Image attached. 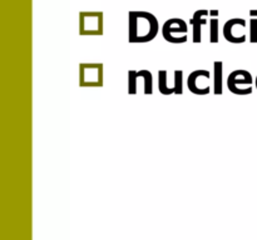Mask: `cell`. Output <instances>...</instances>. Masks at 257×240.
Instances as JSON below:
<instances>
[{"label": "cell", "mask_w": 257, "mask_h": 240, "mask_svg": "<svg viewBox=\"0 0 257 240\" xmlns=\"http://www.w3.org/2000/svg\"><path fill=\"white\" fill-rule=\"evenodd\" d=\"M159 24L152 13L132 10L128 13V41L133 44L150 43L158 35Z\"/></svg>", "instance_id": "obj_1"}, {"label": "cell", "mask_w": 257, "mask_h": 240, "mask_svg": "<svg viewBox=\"0 0 257 240\" xmlns=\"http://www.w3.org/2000/svg\"><path fill=\"white\" fill-rule=\"evenodd\" d=\"M104 16L102 11H82L79 13V34L84 37L103 35Z\"/></svg>", "instance_id": "obj_2"}, {"label": "cell", "mask_w": 257, "mask_h": 240, "mask_svg": "<svg viewBox=\"0 0 257 240\" xmlns=\"http://www.w3.org/2000/svg\"><path fill=\"white\" fill-rule=\"evenodd\" d=\"M104 67L101 63H84L79 65V85L84 88L103 86Z\"/></svg>", "instance_id": "obj_3"}, {"label": "cell", "mask_w": 257, "mask_h": 240, "mask_svg": "<svg viewBox=\"0 0 257 240\" xmlns=\"http://www.w3.org/2000/svg\"><path fill=\"white\" fill-rule=\"evenodd\" d=\"M162 35L168 43L183 44L188 40V27L183 19H168L162 27Z\"/></svg>", "instance_id": "obj_4"}, {"label": "cell", "mask_w": 257, "mask_h": 240, "mask_svg": "<svg viewBox=\"0 0 257 240\" xmlns=\"http://www.w3.org/2000/svg\"><path fill=\"white\" fill-rule=\"evenodd\" d=\"M254 78L247 70H233L227 78V89L236 95H249L252 93Z\"/></svg>", "instance_id": "obj_5"}, {"label": "cell", "mask_w": 257, "mask_h": 240, "mask_svg": "<svg viewBox=\"0 0 257 240\" xmlns=\"http://www.w3.org/2000/svg\"><path fill=\"white\" fill-rule=\"evenodd\" d=\"M158 90L163 95H171L177 94L182 95L183 94V72L182 70H176L173 73V84L169 85L168 83V73L166 70H159L158 72Z\"/></svg>", "instance_id": "obj_6"}, {"label": "cell", "mask_w": 257, "mask_h": 240, "mask_svg": "<svg viewBox=\"0 0 257 240\" xmlns=\"http://www.w3.org/2000/svg\"><path fill=\"white\" fill-rule=\"evenodd\" d=\"M211 73L208 70H195L188 75L187 88L196 95H207L211 91Z\"/></svg>", "instance_id": "obj_7"}, {"label": "cell", "mask_w": 257, "mask_h": 240, "mask_svg": "<svg viewBox=\"0 0 257 240\" xmlns=\"http://www.w3.org/2000/svg\"><path fill=\"white\" fill-rule=\"evenodd\" d=\"M246 20L242 18L230 19L223 25V37L228 43L242 44L246 41Z\"/></svg>", "instance_id": "obj_8"}, {"label": "cell", "mask_w": 257, "mask_h": 240, "mask_svg": "<svg viewBox=\"0 0 257 240\" xmlns=\"http://www.w3.org/2000/svg\"><path fill=\"white\" fill-rule=\"evenodd\" d=\"M142 79L145 81V94L152 95L153 94V77L150 70H129L128 72V94L134 95L137 94V81Z\"/></svg>", "instance_id": "obj_9"}, {"label": "cell", "mask_w": 257, "mask_h": 240, "mask_svg": "<svg viewBox=\"0 0 257 240\" xmlns=\"http://www.w3.org/2000/svg\"><path fill=\"white\" fill-rule=\"evenodd\" d=\"M209 11L207 9L196 10L192 18L190 19V24L192 25V41L195 44H200L202 41V27L207 24V16Z\"/></svg>", "instance_id": "obj_10"}, {"label": "cell", "mask_w": 257, "mask_h": 240, "mask_svg": "<svg viewBox=\"0 0 257 240\" xmlns=\"http://www.w3.org/2000/svg\"><path fill=\"white\" fill-rule=\"evenodd\" d=\"M213 93L214 95L223 93V63L221 60L213 63Z\"/></svg>", "instance_id": "obj_11"}, {"label": "cell", "mask_w": 257, "mask_h": 240, "mask_svg": "<svg viewBox=\"0 0 257 240\" xmlns=\"http://www.w3.org/2000/svg\"><path fill=\"white\" fill-rule=\"evenodd\" d=\"M211 14V20H209V43L216 44L220 40V23H218V10L213 9L209 11Z\"/></svg>", "instance_id": "obj_12"}, {"label": "cell", "mask_w": 257, "mask_h": 240, "mask_svg": "<svg viewBox=\"0 0 257 240\" xmlns=\"http://www.w3.org/2000/svg\"><path fill=\"white\" fill-rule=\"evenodd\" d=\"M250 41L252 44L257 43V10L250 11Z\"/></svg>", "instance_id": "obj_13"}, {"label": "cell", "mask_w": 257, "mask_h": 240, "mask_svg": "<svg viewBox=\"0 0 257 240\" xmlns=\"http://www.w3.org/2000/svg\"><path fill=\"white\" fill-rule=\"evenodd\" d=\"M255 86H256V89H257V77H256V79H255Z\"/></svg>", "instance_id": "obj_14"}]
</instances>
